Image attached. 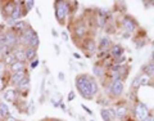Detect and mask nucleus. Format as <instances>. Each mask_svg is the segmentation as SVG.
<instances>
[{
    "instance_id": "1",
    "label": "nucleus",
    "mask_w": 154,
    "mask_h": 121,
    "mask_svg": "<svg viewBox=\"0 0 154 121\" xmlns=\"http://www.w3.org/2000/svg\"><path fill=\"white\" fill-rule=\"evenodd\" d=\"M75 86L84 99L91 100L100 93V84L93 75L79 74L75 77Z\"/></svg>"
},
{
    "instance_id": "2",
    "label": "nucleus",
    "mask_w": 154,
    "mask_h": 121,
    "mask_svg": "<svg viewBox=\"0 0 154 121\" xmlns=\"http://www.w3.org/2000/svg\"><path fill=\"white\" fill-rule=\"evenodd\" d=\"M69 31L72 33V39H73L75 44H80L82 40H85L86 37L90 36V28L86 23V19L85 18H79V19H75L73 23L69 25Z\"/></svg>"
},
{
    "instance_id": "3",
    "label": "nucleus",
    "mask_w": 154,
    "mask_h": 121,
    "mask_svg": "<svg viewBox=\"0 0 154 121\" xmlns=\"http://www.w3.org/2000/svg\"><path fill=\"white\" fill-rule=\"evenodd\" d=\"M54 17L60 26H66L71 14V2L68 0H55L54 2Z\"/></svg>"
},
{
    "instance_id": "4",
    "label": "nucleus",
    "mask_w": 154,
    "mask_h": 121,
    "mask_svg": "<svg viewBox=\"0 0 154 121\" xmlns=\"http://www.w3.org/2000/svg\"><path fill=\"white\" fill-rule=\"evenodd\" d=\"M131 113L135 121H145L149 117V115L152 113V111L148 107V104L141 102V100H136L131 107Z\"/></svg>"
},
{
    "instance_id": "5",
    "label": "nucleus",
    "mask_w": 154,
    "mask_h": 121,
    "mask_svg": "<svg viewBox=\"0 0 154 121\" xmlns=\"http://www.w3.org/2000/svg\"><path fill=\"white\" fill-rule=\"evenodd\" d=\"M119 26H121L122 32L128 33V35H132V33L140 30V25H139L136 19L132 16H130V14H123L122 18L119 19Z\"/></svg>"
},
{
    "instance_id": "6",
    "label": "nucleus",
    "mask_w": 154,
    "mask_h": 121,
    "mask_svg": "<svg viewBox=\"0 0 154 121\" xmlns=\"http://www.w3.org/2000/svg\"><path fill=\"white\" fill-rule=\"evenodd\" d=\"M113 108L116 111V116H117V121H126L127 117H130V107H128V100L119 99L114 103Z\"/></svg>"
},
{
    "instance_id": "7",
    "label": "nucleus",
    "mask_w": 154,
    "mask_h": 121,
    "mask_svg": "<svg viewBox=\"0 0 154 121\" xmlns=\"http://www.w3.org/2000/svg\"><path fill=\"white\" fill-rule=\"evenodd\" d=\"M79 46L85 52V54L88 57L96 56V53H98V43H96V40L91 35L89 37H86L85 40L81 41L79 44Z\"/></svg>"
},
{
    "instance_id": "8",
    "label": "nucleus",
    "mask_w": 154,
    "mask_h": 121,
    "mask_svg": "<svg viewBox=\"0 0 154 121\" xmlns=\"http://www.w3.org/2000/svg\"><path fill=\"white\" fill-rule=\"evenodd\" d=\"M0 13H2L3 18L8 21L9 18L12 17V14L16 11V7H17V3L16 0H5V2H0Z\"/></svg>"
},
{
    "instance_id": "9",
    "label": "nucleus",
    "mask_w": 154,
    "mask_h": 121,
    "mask_svg": "<svg viewBox=\"0 0 154 121\" xmlns=\"http://www.w3.org/2000/svg\"><path fill=\"white\" fill-rule=\"evenodd\" d=\"M36 35H38L37 31L33 30V28L30 25H27V27L25 28V31H23L21 35H19V45H22L23 48H27L28 45H30L31 40Z\"/></svg>"
},
{
    "instance_id": "10",
    "label": "nucleus",
    "mask_w": 154,
    "mask_h": 121,
    "mask_svg": "<svg viewBox=\"0 0 154 121\" xmlns=\"http://www.w3.org/2000/svg\"><path fill=\"white\" fill-rule=\"evenodd\" d=\"M16 89H17L18 94H19V98H23L25 95H27L28 91H30V89H31V76L28 75L27 77H25V79L16 86Z\"/></svg>"
},
{
    "instance_id": "11",
    "label": "nucleus",
    "mask_w": 154,
    "mask_h": 121,
    "mask_svg": "<svg viewBox=\"0 0 154 121\" xmlns=\"http://www.w3.org/2000/svg\"><path fill=\"white\" fill-rule=\"evenodd\" d=\"M30 75V71H21V72H16V74H11L9 76V88H16V86L21 83V81Z\"/></svg>"
},
{
    "instance_id": "12",
    "label": "nucleus",
    "mask_w": 154,
    "mask_h": 121,
    "mask_svg": "<svg viewBox=\"0 0 154 121\" xmlns=\"http://www.w3.org/2000/svg\"><path fill=\"white\" fill-rule=\"evenodd\" d=\"M113 46V41L109 35H103L98 40V52H109V49Z\"/></svg>"
},
{
    "instance_id": "13",
    "label": "nucleus",
    "mask_w": 154,
    "mask_h": 121,
    "mask_svg": "<svg viewBox=\"0 0 154 121\" xmlns=\"http://www.w3.org/2000/svg\"><path fill=\"white\" fill-rule=\"evenodd\" d=\"M107 72H108L107 68L103 67L102 65L99 63V62L96 65H94V67H93V76L98 81H102V83L105 80V77H107Z\"/></svg>"
},
{
    "instance_id": "14",
    "label": "nucleus",
    "mask_w": 154,
    "mask_h": 121,
    "mask_svg": "<svg viewBox=\"0 0 154 121\" xmlns=\"http://www.w3.org/2000/svg\"><path fill=\"white\" fill-rule=\"evenodd\" d=\"M18 98H19V94H18L16 88H8V89L4 90V93H3V100L4 102L14 103Z\"/></svg>"
},
{
    "instance_id": "15",
    "label": "nucleus",
    "mask_w": 154,
    "mask_h": 121,
    "mask_svg": "<svg viewBox=\"0 0 154 121\" xmlns=\"http://www.w3.org/2000/svg\"><path fill=\"white\" fill-rule=\"evenodd\" d=\"M16 3H17L16 11H14V13L12 14L11 19H13V21H21V19L27 14V12H26L25 7H23V2H18V0H16Z\"/></svg>"
},
{
    "instance_id": "16",
    "label": "nucleus",
    "mask_w": 154,
    "mask_h": 121,
    "mask_svg": "<svg viewBox=\"0 0 154 121\" xmlns=\"http://www.w3.org/2000/svg\"><path fill=\"white\" fill-rule=\"evenodd\" d=\"M8 70L11 74H16V72H21V71H27L28 70V63L27 62H14V63L11 66V67H8Z\"/></svg>"
},
{
    "instance_id": "17",
    "label": "nucleus",
    "mask_w": 154,
    "mask_h": 121,
    "mask_svg": "<svg viewBox=\"0 0 154 121\" xmlns=\"http://www.w3.org/2000/svg\"><path fill=\"white\" fill-rule=\"evenodd\" d=\"M109 56L112 57L113 59H116V58H118V57L125 56V48H123V45H121V44H113V46L109 49Z\"/></svg>"
},
{
    "instance_id": "18",
    "label": "nucleus",
    "mask_w": 154,
    "mask_h": 121,
    "mask_svg": "<svg viewBox=\"0 0 154 121\" xmlns=\"http://www.w3.org/2000/svg\"><path fill=\"white\" fill-rule=\"evenodd\" d=\"M0 117H2L4 121H8L9 119L12 117L11 108H9V106L4 102V100L0 102Z\"/></svg>"
},
{
    "instance_id": "19",
    "label": "nucleus",
    "mask_w": 154,
    "mask_h": 121,
    "mask_svg": "<svg viewBox=\"0 0 154 121\" xmlns=\"http://www.w3.org/2000/svg\"><path fill=\"white\" fill-rule=\"evenodd\" d=\"M25 56H26L27 63H30V62L37 59V49H33V48H31V46H27V48H25Z\"/></svg>"
},
{
    "instance_id": "20",
    "label": "nucleus",
    "mask_w": 154,
    "mask_h": 121,
    "mask_svg": "<svg viewBox=\"0 0 154 121\" xmlns=\"http://www.w3.org/2000/svg\"><path fill=\"white\" fill-rule=\"evenodd\" d=\"M13 54H14V57H16L17 61H19V62H27L26 61V56H25V48H23L22 45L17 46L16 49L13 50Z\"/></svg>"
},
{
    "instance_id": "21",
    "label": "nucleus",
    "mask_w": 154,
    "mask_h": 121,
    "mask_svg": "<svg viewBox=\"0 0 154 121\" xmlns=\"http://www.w3.org/2000/svg\"><path fill=\"white\" fill-rule=\"evenodd\" d=\"M141 72H144V74H146L148 76H150L152 79H154V63L152 61L148 62V63H145L143 66Z\"/></svg>"
},
{
    "instance_id": "22",
    "label": "nucleus",
    "mask_w": 154,
    "mask_h": 121,
    "mask_svg": "<svg viewBox=\"0 0 154 121\" xmlns=\"http://www.w3.org/2000/svg\"><path fill=\"white\" fill-rule=\"evenodd\" d=\"M139 81H140V86H148V85H152L153 79L146 74H144V72H140L139 74Z\"/></svg>"
},
{
    "instance_id": "23",
    "label": "nucleus",
    "mask_w": 154,
    "mask_h": 121,
    "mask_svg": "<svg viewBox=\"0 0 154 121\" xmlns=\"http://www.w3.org/2000/svg\"><path fill=\"white\" fill-rule=\"evenodd\" d=\"M2 61L4 62V65H5L7 67H11V66L14 63V62H17L16 57H14V54H13V52L9 53V54H7V56H4V57L2 58Z\"/></svg>"
},
{
    "instance_id": "24",
    "label": "nucleus",
    "mask_w": 154,
    "mask_h": 121,
    "mask_svg": "<svg viewBox=\"0 0 154 121\" xmlns=\"http://www.w3.org/2000/svg\"><path fill=\"white\" fill-rule=\"evenodd\" d=\"M99 113H100V117L103 119V121H113V120H112V117H110L109 113H108L107 107H102V108H100Z\"/></svg>"
},
{
    "instance_id": "25",
    "label": "nucleus",
    "mask_w": 154,
    "mask_h": 121,
    "mask_svg": "<svg viewBox=\"0 0 154 121\" xmlns=\"http://www.w3.org/2000/svg\"><path fill=\"white\" fill-rule=\"evenodd\" d=\"M35 2H33V0H25V2H23V7H25V9H26V12L28 13L30 11H32L33 8H35Z\"/></svg>"
},
{
    "instance_id": "26",
    "label": "nucleus",
    "mask_w": 154,
    "mask_h": 121,
    "mask_svg": "<svg viewBox=\"0 0 154 121\" xmlns=\"http://www.w3.org/2000/svg\"><path fill=\"white\" fill-rule=\"evenodd\" d=\"M134 41H135V44H136V48H143L144 45H146V43H148L145 37H137V36L134 39Z\"/></svg>"
},
{
    "instance_id": "27",
    "label": "nucleus",
    "mask_w": 154,
    "mask_h": 121,
    "mask_svg": "<svg viewBox=\"0 0 154 121\" xmlns=\"http://www.w3.org/2000/svg\"><path fill=\"white\" fill-rule=\"evenodd\" d=\"M38 45H40V37H38V35H36V36L31 40V43H30V45H28V46L33 48V49H37Z\"/></svg>"
},
{
    "instance_id": "28",
    "label": "nucleus",
    "mask_w": 154,
    "mask_h": 121,
    "mask_svg": "<svg viewBox=\"0 0 154 121\" xmlns=\"http://www.w3.org/2000/svg\"><path fill=\"white\" fill-rule=\"evenodd\" d=\"M33 112H35V104H33V100L31 99V100H30V103H28V104H27V107H26V113L32 115Z\"/></svg>"
},
{
    "instance_id": "29",
    "label": "nucleus",
    "mask_w": 154,
    "mask_h": 121,
    "mask_svg": "<svg viewBox=\"0 0 154 121\" xmlns=\"http://www.w3.org/2000/svg\"><path fill=\"white\" fill-rule=\"evenodd\" d=\"M38 65H40V59H35V61H32V62H30V63H28V71L30 70H35L36 67H38Z\"/></svg>"
},
{
    "instance_id": "30",
    "label": "nucleus",
    "mask_w": 154,
    "mask_h": 121,
    "mask_svg": "<svg viewBox=\"0 0 154 121\" xmlns=\"http://www.w3.org/2000/svg\"><path fill=\"white\" fill-rule=\"evenodd\" d=\"M107 110H108V113H109L110 117H112V120L117 121V116H116V111L113 108V106H109V107H107Z\"/></svg>"
},
{
    "instance_id": "31",
    "label": "nucleus",
    "mask_w": 154,
    "mask_h": 121,
    "mask_svg": "<svg viewBox=\"0 0 154 121\" xmlns=\"http://www.w3.org/2000/svg\"><path fill=\"white\" fill-rule=\"evenodd\" d=\"M76 98V91L75 90H71L68 94H67V102H73Z\"/></svg>"
},
{
    "instance_id": "32",
    "label": "nucleus",
    "mask_w": 154,
    "mask_h": 121,
    "mask_svg": "<svg viewBox=\"0 0 154 121\" xmlns=\"http://www.w3.org/2000/svg\"><path fill=\"white\" fill-rule=\"evenodd\" d=\"M81 107L84 108V111H85V112L88 113V115H90V116H93V115H94V112H93V111H91V110L88 107V106H85V104H81Z\"/></svg>"
},
{
    "instance_id": "33",
    "label": "nucleus",
    "mask_w": 154,
    "mask_h": 121,
    "mask_svg": "<svg viewBox=\"0 0 154 121\" xmlns=\"http://www.w3.org/2000/svg\"><path fill=\"white\" fill-rule=\"evenodd\" d=\"M62 36H63V40H64L66 43L69 40V33L67 32V31H62Z\"/></svg>"
},
{
    "instance_id": "34",
    "label": "nucleus",
    "mask_w": 154,
    "mask_h": 121,
    "mask_svg": "<svg viewBox=\"0 0 154 121\" xmlns=\"http://www.w3.org/2000/svg\"><path fill=\"white\" fill-rule=\"evenodd\" d=\"M5 70H7V66L4 65V62H3V61H0V75H2Z\"/></svg>"
},
{
    "instance_id": "35",
    "label": "nucleus",
    "mask_w": 154,
    "mask_h": 121,
    "mask_svg": "<svg viewBox=\"0 0 154 121\" xmlns=\"http://www.w3.org/2000/svg\"><path fill=\"white\" fill-rule=\"evenodd\" d=\"M58 79H59L60 81H64V79H66V75H64V72H59V74H58Z\"/></svg>"
},
{
    "instance_id": "36",
    "label": "nucleus",
    "mask_w": 154,
    "mask_h": 121,
    "mask_svg": "<svg viewBox=\"0 0 154 121\" xmlns=\"http://www.w3.org/2000/svg\"><path fill=\"white\" fill-rule=\"evenodd\" d=\"M54 50H55V53H57V56H59V54H60V48H59V45L54 44Z\"/></svg>"
},
{
    "instance_id": "37",
    "label": "nucleus",
    "mask_w": 154,
    "mask_h": 121,
    "mask_svg": "<svg viewBox=\"0 0 154 121\" xmlns=\"http://www.w3.org/2000/svg\"><path fill=\"white\" fill-rule=\"evenodd\" d=\"M5 30H7V28H5V26H4V25H0V36H2L3 33L5 32Z\"/></svg>"
},
{
    "instance_id": "38",
    "label": "nucleus",
    "mask_w": 154,
    "mask_h": 121,
    "mask_svg": "<svg viewBox=\"0 0 154 121\" xmlns=\"http://www.w3.org/2000/svg\"><path fill=\"white\" fill-rule=\"evenodd\" d=\"M73 58H75V59H77V61H80L82 57H81V54H79V53H73Z\"/></svg>"
},
{
    "instance_id": "39",
    "label": "nucleus",
    "mask_w": 154,
    "mask_h": 121,
    "mask_svg": "<svg viewBox=\"0 0 154 121\" xmlns=\"http://www.w3.org/2000/svg\"><path fill=\"white\" fill-rule=\"evenodd\" d=\"M51 33H53V37H58V36H59V33L55 31V28H51Z\"/></svg>"
},
{
    "instance_id": "40",
    "label": "nucleus",
    "mask_w": 154,
    "mask_h": 121,
    "mask_svg": "<svg viewBox=\"0 0 154 121\" xmlns=\"http://www.w3.org/2000/svg\"><path fill=\"white\" fill-rule=\"evenodd\" d=\"M145 121H154V115L150 113V115H149V117H148Z\"/></svg>"
},
{
    "instance_id": "41",
    "label": "nucleus",
    "mask_w": 154,
    "mask_h": 121,
    "mask_svg": "<svg viewBox=\"0 0 154 121\" xmlns=\"http://www.w3.org/2000/svg\"><path fill=\"white\" fill-rule=\"evenodd\" d=\"M8 121H21V120H17V119H14V117H13V116H12V117H11V119H9Z\"/></svg>"
},
{
    "instance_id": "42",
    "label": "nucleus",
    "mask_w": 154,
    "mask_h": 121,
    "mask_svg": "<svg viewBox=\"0 0 154 121\" xmlns=\"http://www.w3.org/2000/svg\"><path fill=\"white\" fill-rule=\"evenodd\" d=\"M49 121H62V120H60V119H55V117H54V119H49Z\"/></svg>"
},
{
    "instance_id": "43",
    "label": "nucleus",
    "mask_w": 154,
    "mask_h": 121,
    "mask_svg": "<svg viewBox=\"0 0 154 121\" xmlns=\"http://www.w3.org/2000/svg\"><path fill=\"white\" fill-rule=\"evenodd\" d=\"M152 62H153V63H154V52L152 53Z\"/></svg>"
},
{
    "instance_id": "44",
    "label": "nucleus",
    "mask_w": 154,
    "mask_h": 121,
    "mask_svg": "<svg viewBox=\"0 0 154 121\" xmlns=\"http://www.w3.org/2000/svg\"><path fill=\"white\" fill-rule=\"evenodd\" d=\"M40 121H49V119L45 117V119H42V120H40Z\"/></svg>"
},
{
    "instance_id": "45",
    "label": "nucleus",
    "mask_w": 154,
    "mask_h": 121,
    "mask_svg": "<svg viewBox=\"0 0 154 121\" xmlns=\"http://www.w3.org/2000/svg\"><path fill=\"white\" fill-rule=\"evenodd\" d=\"M149 4H152V5H154V0H150V2H149Z\"/></svg>"
},
{
    "instance_id": "46",
    "label": "nucleus",
    "mask_w": 154,
    "mask_h": 121,
    "mask_svg": "<svg viewBox=\"0 0 154 121\" xmlns=\"http://www.w3.org/2000/svg\"><path fill=\"white\" fill-rule=\"evenodd\" d=\"M2 58H3V57H2V53H0V61H2Z\"/></svg>"
},
{
    "instance_id": "47",
    "label": "nucleus",
    "mask_w": 154,
    "mask_h": 121,
    "mask_svg": "<svg viewBox=\"0 0 154 121\" xmlns=\"http://www.w3.org/2000/svg\"><path fill=\"white\" fill-rule=\"evenodd\" d=\"M152 115H154V110H153V111H152Z\"/></svg>"
},
{
    "instance_id": "48",
    "label": "nucleus",
    "mask_w": 154,
    "mask_h": 121,
    "mask_svg": "<svg viewBox=\"0 0 154 121\" xmlns=\"http://www.w3.org/2000/svg\"><path fill=\"white\" fill-rule=\"evenodd\" d=\"M0 121H4V120H3V119H2V117H0Z\"/></svg>"
},
{
    "instance_id": "49",
    "label": "nucleus",
    "mask_w": 154,
    "mask_h": 121,
    "mask_svg": "<svg viewBox=\"0 0 154 121\" xmlns=\"http://www.w3.org/2000/svg\"><path fill=\"white\" fill-rule=\"evenodd\" d=\"M153 81H154V79H153Z\"/></svg>"
},
{
    "instance_id": "50",
    "label": "nucleus",
    "mask_w": 154,
    "mask_h": 121,
    "mask_svg": "<svg viewBox=\"0 0 154 121\" xmlns=\"http://www.w3.org/2000/svg\"><path fill=\"white\" fill-rule=\"evenodd\" d=\"M0 102H2V100H0Z\"/></svg>"
}]
</instances>
